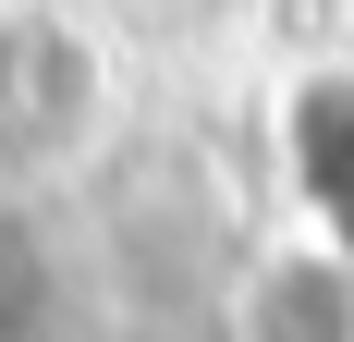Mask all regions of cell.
<instances>
[{
    "instance_id": "1",
    "label": "cell",
    "mask_w": 354,
    "mask_h": 342,
    "mask_svg": "<svg viewBox=\"0 0 354 342\" xmlns=\"http://www.w3.org/2000/svg\"><path fill=\"white\" fill-rule=\"evenodd\" d=\"M293 171H306L318 220H330V233L354 244V73L306 86V110H293Z\"/></svg>"
}]
</instances>
